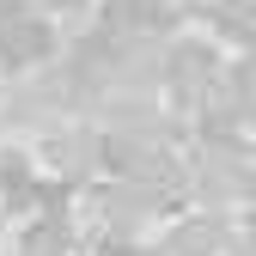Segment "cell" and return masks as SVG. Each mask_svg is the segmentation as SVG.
<instances>
[{"label":"cell","instance_id":"obj_1","mask_svg":"<svg viewBox=\"0 0 256 256\" xmlns=\"http://www.w3.org/2000/svg\"><path fill=\"white\" fill-rule=\"evenodd\" d=\"M55 49H61V30H55V18L37 12V6H24L18 18L0 24V68H6V74L43 68V61H55Z\"/></svg>","mask_w":256,"mask_h":256},{"label":"cell","instance_id":"obj_2","mask_svg":"<svg viewBox=\"0 0 256 256\" xmlns=\"http://www.w3.org/2000/svg\"><path fill=\"white\" fill-rule=\"evenodd\" d=\"M43 158L55 171H68V177H86L92 165H104V134L98 128H61V134L43 146Z\"/></svg>","mask_w":256,"mask_h":256},{"label":"cell","instance_id":"obj_3","mask_svg":"<svg viewBox=\"0 0 256 256\" xmlns=\"http://www.w3.org/2000/svg\"><path fill=\"white\" fill-rule=\"evenodd\" d=\"M220 244H226V220L196 214V220H183V226H171V232H165L158 256H214Z\"/></svg>","mask_w":256,"mask_h":256}]
</instances>
